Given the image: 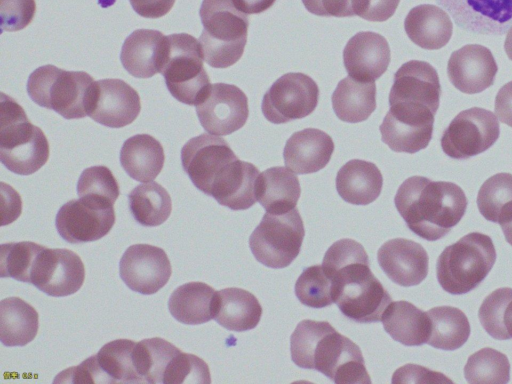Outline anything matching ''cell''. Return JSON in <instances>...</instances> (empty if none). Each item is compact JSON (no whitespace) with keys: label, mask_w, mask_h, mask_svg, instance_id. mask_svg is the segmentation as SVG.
<instances>
[{"label":"cell","mask_w":512,"mask_h":384,"mask_svg":"<svg viewBox=\"0 0 512 384\" xmlns=\"http://www.w3.org/2000/svg\"><path fill=\"white\" fill-rule=\"evenodd\" d=\"M141 110L138 92L121 79L94 81L87 115L95 122L110 128L131 124Z\"/></svg>","instance_id":"cell-17"},{"label":"cell","mask_w":512,"mask_h":384,"mask_svg":"<svg viewBox=\"0 0 512 384\" xmlns=\"http://www.w3.org/2000/svg\"><path fill=\"white\" fill-rule=\"evenodd\" d=\"M238 10L245 14H259L273 6L276 0H232Z\"/></svg>","instance_id":"cell-53"},{"label":"cell","mask_w":512,"mask_h":384,"mask_svg":"<svg viewBox=\"0 0 512 384\" xmlns=\"http://www.w3.org/2000/svg\"><path fill=\"white\" fill-rule=\"evenodd\" d=\"M383 186L378 167L361 159L345 163L336 175V190L340 197L354 205H367L375 201Z\"/></svg>","instance_id":"cell-29"},{"label":"cell","mask_w":512,"mask_h":384,"mask_svg":"<svg viewBox=\"0 0 512 384\" xmlns=\"http://www.w3.org/2000/svg\"><path fill=\"white\" fill-rule=\"evenodd\" d=\"M261 316L262 307L251 292L235 287L216 291L214 319L227 330H251L258 325Z\"/></svg>","instance_id":"cell-30"},{"label":"cell","mask_w":512,"mask_h":384,"mask_svg":"<svg viewBox=\"0 0 512 384\" xmlns=\"http://www.w3.org/2000/svg\"><path fill=\"white\" fill-rule=\"evenodd\" d=\"M300 194L298 177L282 166L268 168L257 178L256 199L268 213L282 214L296 208Z\"/></svg>","instance_id":"cell-31"},{"label":"cell","mask_w":512,"mask_h":384,"mask_svg":"<svg viewBox=\"0 0 512 384\" xmlns=\"http://www.w3.org/2000/svg\"><path fill=\"white\" fill-rule=\"evenodd\" d=\"M477 206L486 220L500 224L512 212V174L488 178L479 189Z\"/></svg>","instance_id":"cell-41"},{"label":"cell","mask_w":512,"mask_h":384,"mask_svg":"<svg viewBox=\"0 0 512 384\" xmlns=\"http://www.w3.org/2000/svg\"><path fill=\"white\" fill-rule=\"evenodd\" d=\"M381 321L391 338L405 346H421L428 342V313L408 301L391 302L385 309Z\"/></svg>","instance_id":"cell-32"},{"label":"cell","mask_w":512,"mask_h":384,"mask_svg":"<svg viewBox=\"0 0 512 384\" xmlns=\"http://www.w3.org/2000/svg\"><path fill=\"white\" fill-rule=\"evenodd\" d=\"M0 160L11 172L31 175L46 164L49 143L44 132L32 124L24 109L1 94Z\"/></svg>","instance_id":"cell-4"},{"label":"cell","mask_w":512,"mask_h":384,"mask_svg":"<svg viewBox=\"0 0 512 384\" xmlns=\"http://www.w3.org/2000/svg\"><path fill=\"white\" fill-rule=\"evenodd\" d=\"M172 268L166 252L150 244L129 246L119 262V274L131 290L151 295L170 279Z\"/></svg>","instance_id":"cell-16"},{"label":"cell","mask_w":512,"mask_h":384,"mask_svg":"<svg viewBox=\"0 0 512 384\" xmlns=\"http://www.w3.org/2000/svg\"><path fill=\"white\" fill-rule=\"evenodd\" d=\"M392 383H450L453 382L444 374L432 371L426 367L406 364L397 369L392 377Z\"/></svg>","instance_id":"cell-49"},{"label":"cell","mask_w":512,"mask_h":384,"mask_svg":"<svg viewBox=\"0 0 512 384\" xmlns=\"http://www.w3.org/2000/svg\"><path fill=\"white\" fill-rule=\"evenodd\" d=\"M400 0H352L354 14L373 22H383L392 17Z\"/></svg>","instance_id":"cell-48"},{"label":"cell","mask_w":512,"mask_h":384,"mask_svg":"<svg viewBox=\"0 0 512 384\" xmlns=\"http://www.w3.org/2000/svg\"><path fill=\"white\" fill-rule=\"evenodd\" d=\"M496 261L490 236L471 232L447 246L436 262V276L442 289L462 295L477 288Z\"/></svg>","instance_id":"cell-6"},{"label":"cell","mask_w":512,"mask_h":384,"mask_svg":"<svg viewBox=\"0 0 512 384\" xmlns=\"http://www.w3.org/2000/svg\"><path fill=\"white\" fill-rule=\"evenodd\" d=\"M203 60L201 44L195 37L187 33L168 36L160 73L179 102L196 105L211 85Z\"/></svg>","instance_id":"cell-8"},{"label":"cell","mask_w":512,"mask_h":384,"mask_svg":"<svg viewBox=\"0 0 512 384\" xmlns=\"http://www.w3.org/2000/svg\"><path fill=\"white\" fill-rule=\"evenodd\" d=\"M464 376L470 384H506L510 380V363L502 352L485 347L469 356Z\"/></svg>","instance_id":"cell-42"},{"label":"cell","mask_w":512,"mask_h":384,"mask_svg":"<svg viewBox=\"0 0 512 384\" xmlns=\"http://www.w3.org/2000/svg\"><path fill=\"white\" fill-rule=\"evenodd\" d=\"M291 359L300 368L313 369L336 384H370L362 352L327 321L305 319L290 337Z\"/></svg>","instance_id":"cell-2"},{"label":"cell","mask_w":512,"mask_h":384,"mask_svg":"<svg viewBox=\"0 0 512 384\" xmlns=\"http://www.w3.org/2000/svg\"><path fill=\"white\" fill-rule=\"evenodd\" d=\"M94 79L84 71H67L54 65L35 69L27 81V93L37 105L54 110L65 119L87 116Z\"/></svg>","instance_id":"cell-7"},{"label":"cell","mask_w":512,"mask_h":384,"mask_svg":"<svg viewBox=\"0 0 512 384\" xmlns=\"http://www.w3.org/2000/svg\"><path fill=\"white\" fill-rule=\"evenodd\" d=\"M84 279L85 267L75 252L44 247L34 262L30 284L48 296L64 297L76 293Z\"/></svg>","instance_id":"cell-15"},{"label":"cell","mask_w":512,"mask_h":384,"mask_svg":"<svg viewBox=\"0 0 512 384\" xmlns=\"http://www.w3.org/2000/svg\"><path fill=\"white\" fill-rule=\"evenodd\" d=\"M331 100L340 120L348 123L365 121L376 109L375 81H361L348 75L337 84Z\"/></svg>","instance_id":"cell-35"},{"label":"cell","mask_w":512,"mask_h":384,"mask_svg":"<svg viewBox=\"0 0 512 384\" xmlns=\"http://www.w3.org/2000/svg\"><path fill=\"white\" fill-rule=\"evenodd\" d=\"M505 52L510 60H512V26L507 31L506 39L504 42Z\"/></svg>","instance_id":"cell-55"},{"label":"cell","mask_w":512,"mask_h":384,"mask_svg":"<svg viewBox=\"0 0 512 384\" xmlns=\"http://www.w3.org/2000/svg\"><path fill=\"white\" fill-rule=\"evenodd\" d=\"M133 10L144 18H160L173 7L175 0H129Z\"/></svg>","instance_id":"cell-51"},{"label":"cell","mask_w":512,"mask_h":384,"mask_svg":"<svg viewBox=\"0 0 512 384\" xmlns=\"http://www.w3.org/2000/svg\"><path fill=\"white\" fill-rule=\"evenodd\" d=\"M441 86L436 69L425 61L410 60L394 74L389 93V105L396 103L428 107L436 114Z\"/></svg>","instance_id":"cell-20"},{"label":"cell","mask_w":512,"mask_h":384,"mask_svg":"<svg viewBox=\"0 0 512 384\" xmlns=\"http://www.w3.org/2000/svg\"><path fill=\"white\" fill-rule=\"evenodd\" d=\"M195 107L201 126L217 136L239 130L249 116L246 94L236 85L227 83L211 84Z\"/></svg>","instance_id":"cell-13"},{"label":"cell","mask_w":512,"mask_h":384,"mask_svg":"<svg viewBox=\"0 0 512 384\" xmlns=\"http://www.w3.org/2000/svg\"><path fill=\"white\" fill-rule=\"evenodd\" d=\"M259 171L255 165L232 161L215 180L210 196L231 210H246L256 202V182Z\"/></svg>","instance_id":"cell-27"},{"label":"cell","mask_w":512,"mask_h":384,"mask_svg":"<svg viewBox=\"0 0 512 384\" xmlns=\"http://www.w3.org/2000/svg\"><path fill=\"white\" fill-rule=\"evenodd\" d=\"M394 203L413 233L436 241L461 221L468 200L462 188L453 182L412 176L400 185Z\"/></svg>","instance_id":"cell-3"},{"label":"cell","mask_w":512,"mask_h":384,"mask_svg":"<svg viewBox=\"0 0 512 384\" xmlns=\"http://www.w3.org/2000/svg\"><path fill=\"white\" fill-rule=\"evenodd\" d=\"M404 28L409 39L426 50L444 47L453 33L450 15L432 4L412 8L404 20Z\"/></svg>","instance_id":"cell-28"},{"label":"cell","mask_w":512,"mask_h":384,"mask_svg":"<svg viewBox=\"0 0 512 384\" xmlns=\"http://www.w3.org/2000/svg\"><path fill=\"white\" fill-rule=\"evenodd\" d=\"M310 13L326 17H352V0H302Z\"/></svg>","instance_id":"cell-50"},{"label":"cell","mask_w":512,"mask_h":384,"mask_svg":"<svg viewBox=\"0 0 512 384\" xmlns=\"http://www.w3.org/2000/svg\"><path fill=\"white\" fill-rule=\"evenodd\" d=\"M45 246L30 241L0 246V276L30 283L34 262Z\"/></svg>","instance_id":"cell-44"},{"label":"cell","mask_w":512,"mask_h":384,"mask_svg":"<svg viewBox=\"0 0 512 384\" xmlns=\"http://www.w3.org/2000/svg\"><path fill=\"white\" fill-rule=\"evenodd\" d=\"M165 161L161 143L149 134H137L120 150V163L125 172L139 182H151L161 172Z\"/></svg>","instance_id":"cell-33"},{"label":"cell","mask_w":512,"mask_h":384,"mask_svg":"<svg viewBox=\"0 0 512 384\" xmlns=\"http://www.w3.org/2000/svg\"><path fill=\"white\" fill-rule=\"evenodd\" d=\"M500 126L490 110L472 107L461 111L441 137L443 152L453 159H468L488 150L499 138Z\"/></svg>","instance_id":"cell-10"},{"label":"cell","mask_w":512,"mask_h":384,"mask_svg":"<svg viewBox=\"0 0 512 384\" xmlns=\"http://www.w3.org/2000/svg\"><path fill=\"white\" fill-rule=\"evenodd\" d=\"M463 30L503 35L512 26V0H436Z\"/></svg>","instance_id":"cell-19"},{"label":"cell","mask_w":512,"mask_h":384,"mask_svg":"<svg viewBox=\"0 0 512 384\" xmlns=\"http://www.w3.org/2000/svg\"><path fill=\"white\" fill-rule=\"evenodd\" d=\"M115 223L113 207L81 198L62 205L55 218L59 235L68 243L93 242L107 235Z\"/></svg>","instance_id":"cell-18"},{"label":"cell","mask_w":512,"mask_h":384,"mask_svg":"<svg viewBox=\"0 0 512 384\" xmlns=\"http://www.w3.org/2000/svg\"><path fill=\"white\" fill-rule=\"evenodd\" d=\"M181 350L165 339L154 337L135 344L134 362L144 383H163L164 375Z\"/></svg>","instance_id":"cell-39"},{"label":"cell","mask_w":512,"mask_h":384,"mask_svg":"<svg viewBox=\"0 0 512 384\" xmlns=\"http://www.w3.org/2000/svg\"><path fill=\"white\" fill-rule=\"evenodd\" d=\"M318 99V85L310 76L290 72L271 85L263 96L261 109L269 122L283 124L310 115Z\"/></svg>","instance_id":"cell-11"},{"label":"cell","mask_w":512,"mask_h":384,"mask_svg":"<svg viewBox=\"0 0 512 384\" xmlns=\"http://www.w3.org/2000/svg\"><path fill=\"white\" fill-rule=\"evenodd\" d=\"M136 342L116 339L87 358L94 383H144L134 362Z\"/></svg>","instance_id":"cell-26"},{"label":"cell","mask_w":512,"mask_h":384,"mask_svg":"<svg viewBox=\"0 0 512 384\" xmlns=\"http://www.w3.org/2000/svg\"><path fill=\"white\" fill-rule=\"evenodd\" d=\"M305 236L303 220L297 208L286 213L266 212L249 238L255 259L280 269L289 266L299 255Z\"/></svg>","instance_id":"cell-9"},{"label":"cell","mask_w":512,"mask_h":384,"mask_svg":"<svg viewBox=\"0 0 512 384\" xmlns=\"http://www.w3.org/2000/svg\"><path fill=\"white\" fill-rule=\"evenodd\" d=\"M322 266L333 281L334 303L357 323L381 321L392 298L370 269L368 254L353 239H341L326 251Z\"/></svg>","instance_id":"cell-1"},{"label":"cell","mask_w":512,"mask_h":384,"mask_svg":"<svg viewBox=\"0 0 512 384\" xmlns=\"http://www.w3.org/2000/svg\"><path fill=\"white\" fill-rule=\"evenodd\" d=\"M38 312L19 297L0 302V340L8 347L25 346L37 335Z\"/></svg>","instance_id":"cell-36"},{"label":"cell","mask_w":512,"mask_h":384,"mask_svg":"<svg viewBox=\"0 0 512 384\" xmlns=\"http://www.w3.org/2000/svg\"><path fill=\"white\" fill-rule=\"evenodd\" d=\"M430 318L428 344L434 348L453 351L462 347L470 336V323L459 308L438 306L427 311Z\"/></svg>","instance_id":"cell-37"},{"label":"cell","mask_w":512,"mask_h":384,"mask_svg":"<svg viewBox=\"0 0 512 384\" xmlns=\"http://www.w3.org/2000/svg\"><path fill=\"white\" fill-rule=\"evenodd\" d=\"M495 114L498 119L512 127V81L504 84L495 98Z\"/></svg>","instance_id":"cell-52"},{"label":"cell","mask_w":512,"mask_h":384,"mask_svg":"<svg viewBox=\"0 0 512 384\" xmlns=\"http://www.w3.org/2000/svg\"><path fill=\"white\" fill-rule=\"evenodd\" d=\"M434 116L428 107L392 104L379 127L381 140L395 152L416 153L432 139Z\"/></svg>","instance_id":"cell-12"},{"label":"cell","mask_w":512,"mask_h":384,"mask_svg":"<svg viewBox=\"0 0 512 384\" xmlns=\"http://www.w3.org/2000/svg\"><path fill=\"white\" fill-rule=\"evenodd\" d=\"M334 151L332 138L324 131L306 128L297 131L286 141L285 165L298 174L315 173L324 168Z\"/></svg>","instance_id":"cell-25"},{"label":"cell","mask_w":512,"mask_h":384,"mask_svg":"<svg viewBox=\"0 0 512 384\" xmlns=\"http://www.w3.org/2000/svg\"><path fill=\"white\" fill-rule=\"evenodd\" d=\"M35 12V0H0L1 30L24 29L33 20Z\"/></svg>","instance_id":"cell-47"},{"label":"cell","mask_w":512,"mask_h":384,"mask_svg":"<svg viewBox=\"0 0 512 384\" xmlns=\"http://www.w3.org/2000/svg\"><path fill=\"white\" fill-rule=\"evenodd\" d=\"M390 48L382 35L358 32L352 36L343 50V64L348 75L361 81H375L387 70Z\"/></svg>","instance_id":"cell-23"},{"label":"cell","mask_w":512,"mask_h":384,"mask_svg":"<svg viewBox=\"0 0 512 384\" xmlns=\"http://www.w3.org/2000/svg\"><path fill=\"white\" fill-rule=\"evenodd\" d=\"M128 201L133 218L146 227L163 224L172 211L169 193L155 181L136 186L129 193Z\"/></svg>","instance_id":"cell-38"},{"label":"cell","mask_w":512,"mask_h":384,"mask_svg":"<svg viewBox=\"0 0 512 384\" xmlns=\"http://www.w3.org/2000/svg\"><path fill=\"white\" fill-rule=\"evenodd\" d=\"M168 36L154 29H137L124 41L120 60L124 69L136 78H150L160 73Z\"/></svg>","instance_id":"cell-24"},{"label":"cell","mask_w":512,"mask_h":384,"mask_svg":"<svg viewBox=\"0 0 512 384\" xmlns=\"http://www.w3.org/2000/svg\"><path fill=\"white\" fill-rule=\"evenodd\" d=\"M237 158L225 139L208 133L191 138L181 149L183 170L194 186L209 196L215 180Z\"/></svg>","instance_id":"cell-14"},{"label":"cell","mask_w":512,"mask_h":384,"mask_svg":"<svg viewBox=\"0 0 512 384\" xmlns=\"http://www.w3.org/2000/svg\"><path fill=\"white\" fill-rule=\"evenodd\" d=\"M295 295L305 306L327 307L334 303L333 281L322 265L307 267L295 283Z\"/></svg>","instance_id":"cell-45"},{"label":"cell","mask_w":512,"mask_h":384,"mask_svg":"<svg viewBox=\"0 0 512 384\" xmlns=\"http://www.w3.org/2000/svg\"><path fill=\"white\" fill-rule=\"evenodd\" d=\"M216 291L203 282H188L169 297L168 309L180 323L199 325L214 319Z\"/></svg>","instance_id":"cell-34"},{"label":"cell","mask_w":512,"mask_h":384,"mask_svg":"<svg viewBox=\"0 0 512 384\" xmlns=\"http://www.w3.org/2000/svg\"><path fill=\"white\" fill-rule=\"evenodd\" d=\"M209 367L196 355L180 351L171 361L163 379L164 384H209Z\"/></svg>","instance_id":"cell-46"},{"label":"cell","mask_w":512,"mask_h":384,"mask_svg":"<svg viewBox=\"0 0 512 384\" xmlns=\"http://www.w3.org/2000/svg\"><path fill=\"white\" fill-rule=\"evenodd\" d=\"M498 67L492 52L480 44H467L452 52L447 73L459 91L476 94L492 86Z\"/></svg>","instance_id":"cell-21"},{"label":"cell","mask_w":512,"mask_h":384,"mask_svg":"<svg viewBox=\"0 0 512 384\" xmlns=\"http://www.w3.org/2000/svg\"><path fill=\"white\" fill-rule=\"evenodd\" d=\"M506 241L512 246V212L500 223Z\"/></svg>","instance_id":"cell-54"},{"label":"cell","mask_w":512,"mask_h":384,"mask_svg":"<svg viewBox=\"0 0 512 384\" xmlns=\"http://www.w3.org/2000/svg\"><path fill=\"white\" fill-rule=\"evenodd\" d=\"M377 259L388 278L403 287L420 284L428 274V254L421 244L412 240L386 241L379 248Z\"/></svg>","instance_id":"cell-22"},{"label":"cell","mask_w":512,"mask_h":384,"mask_svg":"<svg viewBox=\"0 0 512 384\" xmlns=\"http://www.w3.org/2000/svg\"><path fill=\"white\" fill-rule=\"evenodd\" d=\"M119 194L118 182L106 166L86 168L78 179L77 195L83 200L113 207Z\"/></svg>","instance_id":"cell-43"},{"label":"cell","mask_w":512,"mask_h":384,"mask_svg":"<svg viewBox=\"0 0 512 384\" xmlns=\"http://www.w3.org/2000/svg\"><path fill=\"white\" fill-rule=\"evenodd\" d=\"M478 317L484 330L494 339L512 338V288L491 292L482 302Z\"/></svg>","instance_id":"cell-40"},{"label":"cell","mask_w":512,"mask_h":384,"mask_svg":"<svg viewBox=\"0 0 512 384\" xmlns=\"http://www.w3.org/2000/svg\"><path fill=\"white\" fill-rule=\"evenodd\" d=\"M199 15L203 31L199 37L203 57L213 68H227L242 57L249 19L232 0H203Z\"/></svg>","instance_id":"cell-5"}]
</instances>
